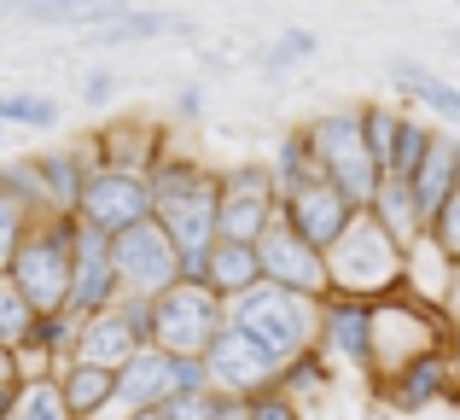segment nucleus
I'll return each mask as SVG.
<instances>
[{"instance_id":"1","label":"nucleus","mask_w":460,"mask_h":420,"mask_svg":"<svg viewBox=\"0 0 460 420\" xmlns=\"http://www.w3.org/2000/svg\"><path fill=\"white\" fill-rule=\"evenodd\" d=\"M152 187V222L181 251V281H204L216 239H222V175L192 164L187 152H169L146 175Z\"/></svg>"},{"instance_id":"2","label":"nucleus","mask_w":460,"mask_h":420,"mask_svg":"<svg viewBox=\"0 0 460 420\" xmlns=\"http://www.w3.org/2000/svg\"><path fill=\"white\" fill-rule=\"evenodd\" d=\"M402 274L408 251L373 222V210H356V222L326 251V286H332V298H349V304H379V298L402 292Z\"/></svg>"},{"instance_id":"3","label":"nucleus","mask_w":460,"mask_h":420,"mask_svg":"<svg viewBox=\"0 0 460 420\" xmlns=\"http://www.w3.org/2000/svg\"><path fill=\"white\" fill-rule=\"evenodd\" d=\"M227 327H239L274 368H286V362H297V356L314 351V339H321V304L262 281L257 292L227 304Z\"/></svg>"},{"instance_id":"4","label":"nucleus","mask_w":460,"mask_h":420,"mask_svg":"<svg viewBox=\"0 0 460 420\" xmlns=\"http://www.w3.org/2000/svg\"><path fill=\"white\" fill-rule=\"evenodd\" d=\"M304 147L321 164V182H332L356 210H373V199L385 187V164L373 158L367 135H361V105L356 112H321L304 129Z\"/></svg>"},{"instance_id":"5","label":"nucleus","mask_w":460,"mask_h":420,"mask_svg":"<svg viewBox=\"0 0 460 420\" xmlns=\"http://www.w3.org/2000/svg\"><path fill=\"white\" fill-rule=\"evenodd\" d=\"M438 351H449V321H443L438 309H426L408 292H391V298L373 304V356H367L373 386L396 380L408 362L438 356Z\"/></svg>"},{"instance_id":"6","label":"nucleus","mask_w":460,"mask_h":420,"mask_svg":"<svg viewBox=\"0 0 460 420\" xmlns=\"http://www.w3.org/2000/svg\"><path fill=\"white\" fill-rule=\"evenodd\" d=\"M70 246H76V216H35L12 257V286L35 304V316L70 309Z\"/></svg>"},{"instance_id":"7","label":"nucleus","mask_w":460,"mask_h":420,"mask_svg":"<svg viewBox=\"0 0 460 420\" xmlns=\"http://www.w3.org/2000/svg\"><path fill=\"white\" fill-rule=\"evenodd\" d=\"M227 327V304L204 281H175L164 298H152V344L175 362H204L210 344Z\"/></svg>"},{"instance_id":"8","label":"nucleus","mask_w":460,"mask_h":420,"mask_svg":"<svg viewBox=\"0 0 460 420\" xmlns=\"http://www.w3.org/2000/svg\"><path fill=\"white\" fill-rule=\"evenodd\" d=\"M111 269H117V298L152 304L181 281V251L169 246V234L157 222H140L111 239Z\"/></svg>"},{"instance_id":"9","label":"nucleus","mask_w":460,"mask_h":420,"mask_svg":"<svg viewBox=\"0 0 460 420\" xmlns=\"http://www.w3.org/2000/svg\"><path fill=\"white\" fill-rule=\"evenodd\" d=\"M257 263H262V281L280 286V292H297V298H309V304H326V298H332V286H326V251H314L286 216H274V222L262 228Z\"/></svg>"},{"instance_id":"10","label":"nucleus","mask_w":460,"mask_h":420,"mask_svg":"<svg viewBox=\"0 0 460 420\" xmlns=\"http://www.w3.org/2000/svg\"><path fill=\"white\" fill-rule=\"evenodd\" d=\"M76 222L93 228V234H105V239H117V234H128V228L152 222V187H146V175L93 170L88 187H82Z\"/></svg>"},{"instance_id":"11","label":"nucleus","mask_w":460,"mask_h":420,"mask_svg":"<svg viewBox=\"0 0 460 420\" xmlns=\"http://www.w3.org/2000/svg\"><path fill=\"white\" fill-rule=\"evenodd\" d=\"M274 216H280V187H274L269 164H234V170H222V239L257 246Z\"/></svg>"},{"instance_id":"12","label":"nucleus","mask_w":460,"mask_h":420,"mask_svg":"<svg viewBox=\"0 0 460 420\" xmlns=\"http://www.w3.org/2000/svg\"><path fill=\"white\" fill-rule=\"evenodd\" d=\"M204 374H210V391H216V398L251 403V398H262V391H274L280 368H274L239 327H222V339L210 344V356H204Z\"/></svg>"},{"instance_id":"13","label":"nucleus","mask_w":460,"mask_h":420,"mask_svg":"<svg viewBox=\"0 0 460 420\" xmlns=\"http://www.w3.org/2000/svg\"><path fill=\"white\" fill-rule=\"evenodd\" d=\"M111 304H117L111 239L76 222V246H70V316H100Z\"/></svg>"},{"instance_id":"14","label":"nucleus","mask_w":460,"mask_h":420,"mask_svg":"<svg viewBox=\"0 0 460 420\" xmlns=\"http://www.w3.org/2000/svg\"><path fill=\"white\" fill-rule=\"evenodd\" d=\"M146 351V333L128 321L123 304L100 309V316H82V333H76V362L82 368H105V374H123L135 356Z\"/></svg>"},{"instance_id":"15","label":"nucleus","mask_w":460,"mask_h":420,"mask_svg":"<svg viewBox=\"0 0 460 420\" xmlns=\"http://www.w3.org/2000/svg\"><path fill=\"white\" fill-rule=\"evenodd\" d=\"M280 216L309 239L314 251H332V246H338V234L356 222V205H349V199L338 193L332 182H309V187H297V193H286V199H280Z\"/></svg>"},{"instance_id":"16","label":"nucleus","mask_w":460,"mask_h":420,"mask_svg":"<svg viewBox=\"0 0 460 420\" xmlns=\"http://www.w3.org/2000/svg\"><path fill=\"white\" fill-rule=\"evenodd\" d=\"M88 147H93V170H123V175H152L157 164L169 158L164 135H157L152 123H140V117H117V123H105Z\"/></svg>"},{"instance_id":"17","label":"nucleus","mask_w":460,"mask_h":420,"mask_svg":"<svg viewBox=\"0 0 460 420\" xmlns=\"http://www.w3.org/2000/svg\"><path fill=\"white\" fill-rule=\"evenodd\" d=\"M321 356H338V362H356L367 374L373 356V304H349V298H326L321 304V339H314Z\"/></svg>"},{"instance_id":"18","label":"nucleus","mask_w":460,"mask_h":420,"mask_svg":"<svg viewBox=\"0 0 460 420\" xmlns=\"http://www.w3.org/2000/svg\"><path fill=\"white\" fill-rule=\"evenodd\" d=\"M385 398L396 403L402 415H420L431 409V403H455V374H449V351L438 356H420V362H408L396 380H385Z\"/></svg>"},{"instance_id":"19","label":"nucleus","mask_w":460,"mask_h":420,"mask_svg":"<svg viewBox=\"0 0 460 420\" xmlns=\"http://www.w3.org/2000/svg\"><path fill=\"white\" fill-rule=\"evenodd\" d=\"M35 170H41V193L53 216H76L82 187L93 175V147H58V152H35Z\"/></svg>"},{"instance_id":"20","label":"nucleus","mask_w":460,"mask_h":420,"mask_svg":"<svg viewBox=\"0 0 460 420\" xmlns=\"http://www.w3.org/2000/svg\"><path fill=\"white\" fill-rule=\"evenodd\" d=\"M455 187H460V140L438 135V140H431V152H426V164H420L414 182H408V193H414V205H420V216H426V228H431V216L449 205Z\"/></svg>"},{"instance_id":"21","label":"nucleus","mask_w":460,"mask_h":420,"mask_svg":"<svg viewBox=\"0 0 460 420\" xmlns=\"http://www.w3.org/2000/svg\"><path fill=\"white\" fill-rule=\"evenodd\" d=\"M204 286H210L222 304H234V298L257 292L262 286V263H257V246H239V239H216L210 263H204Z\"/></svg>"},{"instance_id":"22","label":"nucleus","mask_w":460,"mask_h":420,"mask_svg":"<svg viewBox=\"0 0 460 420\" xmlns=\"http://www.w3.org/2000/svg\"><path fill=\"white\" fill-rule=\"evenodd\" d=\"M58 398H65L70 420H105V409L117 403V374H105V368H82V362H70L65 374H58Z\"/></svg>"},{"instance_id":"23","label":"nucleus","mask_w":460,"mask_h":420,"mask_svg":"<svg viewBox=\"0 0 460 420\" xmlns=\"http://www.w3.org/2000/svg\"><path fill=\"white\" fill-rule=\"evenodd\" d=\"M373 222H379L402 251H414L420 239H426V216H420L414 193H408V182H385V187H379V199H373Z\"/></svg>"},{"instance_id":"24","label":"nucleus","mask_w":460,"mask_h":420,"mask_svg":"<svg viewBox=\"0 0 460 420\" xmlns=\"http://www.w3.org/2000/svg\"><path fill=\"white\" fill-rule=\"evenodd\" d=\"M391 82L408 94V100H420V105H431V112H443V117L460 123V88L455 82L431 76V70H420V65H391Z\"/></svg>"},{"instance_id":"25","label":"nucleus","mask_w":460,"mask_h":420,"mask_svg":"<svg viewBox=\"0 0 460 420\" xmlns=\"http://www.w3.org/2000/svg\"><path fill=\"white\" fill-rule=\"evenodd\" d=\"M65 105L53 94H0V129H58Z\"/></svg>"},{"instance_id":"26","label":"nucleus","mask_w":460,"mask_h":420,"mask_svg":"<svg viewBox=\"0 0 460 420\" xmlns=\"http://www.w3.org/2000/svg\"><path fill=\"white\" fill-rule=\"evenodd\" d=\"M431 140H438V129L420 123L414 112H402V135H396V152H391V170H385V182H414V170L426 164Z\"/></svg>"},{"instance_id":"27","label":"nucleus","mask_w":460,"mask_h":420,"mask_svg":"<svg viewBox=\"0 0 460 420\" xmlns=\"http://www.w3.org/2000/svg\"><path fill=\"white\" fill-rule=\"evenodd\" d=\"M269 175H274V187H280V199L297 193V187H309V182H321V164H314V152L304 147V129H297V135L286 140L280 152H274Z\"/></svg>"},{"instance_id":"28","label":"nucleus","mask_w":460,"mask_h":420,"mask_svg":"<svg viewBox=\"0 0 460 420\" xmlns=\"http://www.w3.org/2000/svg\"><path fill=\"white\" fill-rule=\"evenodd\" d=\"M35 333V304L12 286V274H0V344L6 351H23Z\"/></svg>"},{"instance_id":"29","label":"nucleus","mask_w":460,"mask_h":420,"mask_svg":"<svg viewBox=\"0 0 460 420\" xmlns=\"http://www.w3.org/2000/svg\"><path fill=\"white\" fill-rule=\"evenodd\" d=\"M0 187H6L18 205H30L35 216H53V210H47V193H41V170H35V152H30V158H0Z\"/></svg>"},{"instance_id":"30","label":"nucleus","mask_w":460,"mask_h":420,"mask_svg":"<svg viewBox=\"0 0 460 420\" xmlns=\"http://www.w3.org/2000/svg\"><path fill=\"white\" fill-rule=\"evenodd\" d=\"M361 135H367L373 158L391 170V152H396V135H402V112L396 105H361Z\"/></svg>"},{"instance_id":"31","label":"nucleus","mask_w":460,"mask_h":420,"mask_svg":"<svg viewBox=\"0 0 460 420\" xmlns=\"http://www.w3.org/2000/svg\"><path fill=\"white\" fill-rule=\"evenodd\" d=\"M35 228V210L30 205H18V199L0 187V274L12 269V257H18V246H23V234Z\"/></svg>"},{"instance_id":"32","label":"nucleus","mask_w":460,"mask_h":420,"mask_svg":"<svg viewBox=\"0 0 460 420\" xmlns=\"http://www.w3.org/2000/svg\"><path fill=\"white\" fill-rule=\"evenodd\" d=\"M12 420H70L65 398H58V380H35V386H23Z\"/></svg>"},{"instance_id":"33","label":"nucleus","mask_w":460,"mask_h":420,"mask_svg":"<svg viewBox=\"0 0 460 420\" xmlns=\"http://www.w3.org/2000/svg\"><path fill=\"white\" fill-rule=\"evenodd\" d=\"M157 30H169L164 12H111L93 35L100 41H140V35H157Z\"/></svg>"},{"instance_id":"34","label":"nucleus","mask_w":460,"mask_h":420,"mask_svg":"<svg viewBox=\"0 0 460 420\" xmlns=\"http://www.w3.org/2000/svg\"><path fill=\"white\" fill-rule=\"evenodd\" d=\"M314 386H326L321 351H309V356H297V362H286L280 380H274V391H280V398H292V403H297V391H314Z\"/></svg>"},{"instance_id":"35","label":"nucleus","mask_w":460,"mask_h":420,"mask_svg":"<svg viewBox=\"0 0 460 420\" xmlns=\"http://www.w3.org/2000/svg\"><path fill=\"white\" fill-rule=\"evenodd\" d=\"M426 234H431V246H438L443 257H449L455 269H460V187L449 193V205L431 216V228H426Z\"/></svg>"},{"instance_id":"36","label":"nucleus","mask_w":460,"mask_h":420,"mask_svg":"<svg viewBox=\"0 0 460 420\" xmlns=\"http://www.w3.org/2000/svg\"><path fill=\"white\" fill-rule=\"evenodd\" d=\"M304 53H314V30H286L280 41L269 47V58H262V65H269V70H286V65H297Z\"/></svg>"},{"instance_id":"37","label":"nucleus","mask_w":460,"mask_h":420,"mask_svg":"<svg viewBox=\"0 0 460 420\" xmlns=\"http://www.w3.org/2000/svg\"><path fill=\"white\" fill-rule=\"evenodd\" d=\"M216 409H222V398H216V391H199V398L169 403V420H216Z\"/></svg>"},{"instance_id":"38","label":"nucleus","mask_w":460,"mask_h":420,"mask_svg":"<svg viewBox=\"0 0 460 420\" xmlns=\"http://www.w3.org/2000/svg\"><path fill=\"white\" fill-rule=\"evenodd\" d=\"M251 420H304V415H297L292 398H280V391H262V398H251Z\"/></svg>"},{"instance_id":"39","label":"nucleus","mask_w":460,"mask_h":420,"mask_svg":"<svg viewBox=\"0 0 460 420\" xmlns=\"http://www.w3.org/2000/svg\"><path fill=\"white\" fill-rule=\"evenodd\" d=\"M111 88H117L111 70H88V82H82V100H88V105H105V100H111Z\"/></svg>"},{"instance_id":"40","label":"nucleus","mask_w":460,"mask_h":420,"mask_svg":"<svg viewBox=\"0 0 460 420\" xmlns=\"http://www.w3.org/2000/svg\"><path fill=\"white\" fill-rule=\"evenodd\" d=\"M0 391H23V374H18V351L0 344Z\"/></svg>"},{"instance_id":"41","label":"nucleus","mask_w":460,"mask_h":420,"mask_svg":"<svg viewBox=\"0 0 460 420\" xmlns=\"http://www.w3.org/2000/svg\"><path fill=\"white\" fill-rule=\"evenodd\" d=\"M449 374H455V403H460V321L449 327Z\"/></svg>"},{"instance_id":"42","label":"nucleus","mask_w":460,"mask_h":420,"mask_svg":"<svg viewBox=\"0 0 460 420\" xmlns=\"http://www.w3.org/2000/svg\"><path fill=\"white\" fill-rule=\"evenodd\" d=\"M175 112H181V117H199V88H181V100H175Z\"/></svg>"},{"instance_id":"43","label":"nucleus","mask_w":460,"mask_h":420,"mask_svg":"<svg viewBox=\"0 0 460 420\" xmlns=\"http://www.w3.org/2000/svg\"><path fill=\"white\" fill-rule=\"evenodd\" d=\"M12 409H18V391H0V420H12Z\"/></svg>"},{"instance_id":"44","label":"nucleus","mask_w":460,"mask_h":420,"mask_svg":"<svg viewBox=\"0 0 460 420\" xmlns=\"http://www.w3.org/2000/svg\"><path fill=\"white\" fill-rule=\"evenodd\" d=\"M128 420H169V409H146V415H128Z\"/></svg>"},{"instance_id":"45","label":"nucleus","mask_w":460,"mask_h":420,"mask_svg":"<svg viewBox=\"0 0 460 420\" xmlns=\"http://www.w3.org/2000/svg\"><path fill=\"white\" fill-rule=\"evenodd\" d=\"M0 140H6V129H0Z\"/></svg>"}]
</instances>
